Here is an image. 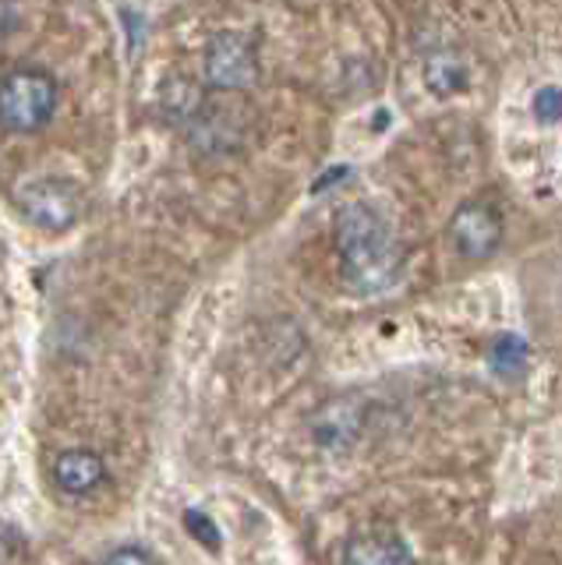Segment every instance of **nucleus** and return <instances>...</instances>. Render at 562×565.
I'll return each instance as SVG.
<instances>
[{
  "instance_id": "12",
  "label": "nucleus",
  "mask_w": 562,
  "mask_h": 565,
  "mask_svg": "<svg viewBox=\"0 0 562 565\" xmlns=\"http://www.w3.org/2000/svg\"><path fill=\"white\" fill-rule=\"evenodd\" d=\"M184 530H188L199 544L210 548V552H219V544H224V538H219L216 524H213V519L205 516V513H199V509H188V513H184Z\"/></svg>"
},
{
  "instance_id": "2",
  "label": "nucleus",
  "mask_w": 562,
  "mask_h": 565,
  "mask_svg": "<svg viewBox=\"0 0 562 565\" xmlns=\"http://www.w3.org/2000/svg\"><path fill=\"white\" fill-rule=\"evenodd\" d=\"M57 110V82L43 68H14L0 85V121L14 135L47 128Z\"/></svg>"
},
{
  "instance_id": "4",
  "label": "nucleus",
  "mask_w": 562,
  "mask_h": 565,
  "mask_svg": "<svg viewBox=\"0 0 562 565\" xmlns=\"http://www.w3.org/2000/svg\"><path fill=\"white\" fill-rule=\"evenodd\" d=\"M202 68L213 88L238 93V88L259 82V50L255 43L241 33H219L210 39V47H205Z\"/></svg>"
},
{
  "instance_id": "5",
  "label": "nucleus",
  "mask_w": 562,
  "mask_h": 565,
  "mask_svg": "<svg viewBox=\"0 0 562 565\" xmlns=\"http://www.w3.org/2000/svg\"><path fill=\"white\" fill-rule=\"evenodd\" d=\"M450 241L456 248V255H464L470 262H485L502 244V219L492 205L464 202L450 219Z\"/></svg>"
},
{
  "instance_id": "13",
  "label": "nucleus",
  "mask_w": 562,
  "mask_h": 565,
  "mask_svg": "<svg viewBox=\"0 0 562 565\" xmlns=\"http://www.w3.org/2000/svg\"><path fill=\"white\" fill-rule=\"evenodd\" d=\"M103 565H156V558L139 544H124V548H117V552H110V558Z\"/></svg>"
},
{
  "instance_id": "11",
  "label": "nucleus",
  "mask_w": 562,
  "mask_h": 565,
  "mask_svg": "<svg viewBox=\"0 0 562 565\" xmlns=\"http://www.w3.org/2000/svg\"><path fill=\"white\" fill-rule=\"evenodd\" d=\"M530 113H535L541 124H562V88L541 85L538 93L530 96Z\"/></svg>"
},
{
  "instance_id": "9",
  "label": "nucleus",
  "mask_w": 562,
  "mask_h": 565,
  "mask_svg": "<svg viewBox=\"0 0 562 565\" xmlns=\"http://www.w3.org/2000/svg\"><path fill=\"white\" fill-rule=\"evenodd\" d=\"M488 364H492L495 375L516 378L524 375L530 364V347L524 336H499L492 347H488Z\"/></svg>"
},
{
  "instance_id": "10",
  "label": "nucleus",
  "mask_w": 562,
  "mask_h": 565,
  "mask_svg": "<svg viewBox=\"0 0 562 565\" xmlns=\"http://www.w3.org/2000/svg\"><path fill=\"white\" fill-rule=\"evenodd\" d=\"M425 74H428V85H432V93H439V96H450V93H456V88L467 82L464 64L450 61V57H432L428 68H425Z\"/></svg>"
},
{
  "instance_id": "8",
  "label": "nucleus",
  "mask_w": 562,
  "mask_h": 565,
  "mask_svg": "<svg viewBox=\"0 0 562 565\" xmlns=\"http://www.w3.org/2000/svg\"><path fill=\"white\" fill-rule=\"evenodd\" d=\"M53 481L64 495H88L107 481V464L93 449H64L53 459Z\"/></svg>"
},
{
  "instance_id": "1",
  "label": "nucleus",
  "mask_w": 562,
  "mask_h": 565,
  "mask_svg": "<svg viewBox=\"0 0 562 565\" xmlns=\"http://www.w3.org/2000/svg\"><path fill=\"white\" fill-rule=\"evenodd\" d=\"M336 251L344 262V276L358 293H382L400 276L404 251L396 244V233L372 205L347 202L333 223Z\"/></svg>"
},
{
  "instance_id": "7",
  "label": "nucleus",
  "mask_w": 562,
  "mask_h": 565,
  "mask_svg": "<svg viewBox=\"0 0 562 565\" xmlns=\"http://www.w3.org/2000/svg\"><path fill=\"white\" fill-rule=\"evenodd\" d=\"M364 413L354 399H330L312 413V435L325 449H347L358 442Z\"/></svg>"
},
{
  "instance_id": "6",
  "label": "nucleus",
  "mask_w": 562,
  "mask_h": 565,
  "mask_svg": "<svg viewBox=\"0 0 562 565\" xmlns=\"http://www.w3.org/2000/svg\"><path fill=\"white\" fill-rule=\"evenodd\" d=\"M339 565H414L407 541L393 530H358L350 533Z\"/></svg>"
},
{
  "instance_id": "3",
  "label": "nucleus",
  "mask_w": 562,
  "mask_h": 565,
  "mask_svg": "<svg viewBox=\"0 0 562 565\" xmlns=\"http://www.w3.org/2000/svg\"><path fill=\"white\" fill-rule=\"evenodd\" d=\"M11 202L25 223L47 233H64L82 216V195L64 177H33V181L14 188Z\"/></svg>"
}]
</instances>
